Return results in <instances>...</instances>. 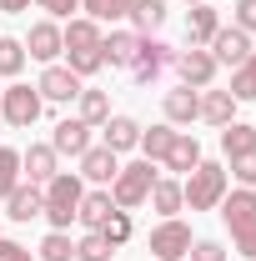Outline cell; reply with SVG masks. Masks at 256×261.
Here are the masks:
<instances>
[{"label":"cell","mask_w":256,"mask_h":261,"mask_svg":"<svg viewBox=\"0 0 256 261\" xmlns=\"http://www.w3.org/2000/svg\"><path fill=\"white\" fill-rule=\"evenodd\" d=\"M40 196H45V221H50V231H70V221H75V206H81V196H86V181H81V171H56L45 186H40Z\"/></svg>","instance_id":"6da1fadb"},{"label":"cell","mask_w":256,"mask_h":261,"mask_svg":"<svg viewBox=\"0 0 256 261\" xmlns=\"http://www.w3.org/2000/svg\"><path fill=\"white\" fill-rule=\"evenodd\" d=\"M226 191H231V176H226L221 161H201L196 171H186V181H181V196H186L191 211H216Z\"/></svg>","instance_id":"7a4b0ae2"},{"label":"cell","mask_w":256,"mask_h":261,"mask_svg":"<svg viewBox=\"0 0 256 261\" xmlns=\"http://www.w3.org/2000/svg\"><path fill=\"white\" fill-rule=\"evenodd\" d=\"M156 186V166L151 161H131L116 171V181H111V201L121 206V211H136V206H146V196Z\"/></svg>","instance_id":"3957f363"},{"label":"cell","mask_w":256,"mask_h":261,"mask_svg":"<svg viewBox=\"0 0 256 261\" xmlns=\"http://www.w3.org/2000/svg\"><path fill=\"white\" fill-rule=\"evenodd\" d=\"M40 91L35 86H25V81H15V86H5V96H0V116L10 121L15 130H31L35 121H40Z\"/></svg>","instance_id":"277c9868"},{"label":"cell","mask_w":256,"mask_h":261,"mask_svg":"<svg viewBox=\"0 0 256 261\" xmlns=\"http://www.w3.org/2000/svg\"><path fill=\"white\" fill-rule=\"evenodd\" d=\"M216 211H221L226 231H231L236 241H241V236H251V231H256V191H251V186H236V191H226Z\"/></svg>","instance_id":"5b68a950"},{"label":"cell","mask_w":256,"mask_h":261,"mask_svg":"<svg viewBox=\"0 0 256 261\" xmlns=\"http://www.w3.org/2000/svg\"><path fill=\"white\" fill-rule=\"evenodd\" d=\"M176 75H181V86H191V91H206L211 81H216V56L206 50V45H186V50H176Z\"/></svg>","instance_id":"8992f818"},{"label":"cell","mask_w":256,"mask_h":261,"mask_svg":"<svg viewBox=\"0 0 256 261\" xmlns=\"http://www.w3.org/2000/svg\"><path fill=\"white\" fill-rule=\"evenodd\" d=\"M35 91H40V100H56V106H70V100L81 96V91H86V81H81V75H75V70H70V65H45V70H40V81H35Z\"/></svg>","instance_id":"52a82bcc"},{"label":"cell","mask_w":256,"mask_h":261,"mask_svg":"<svg viewBox=\"0 0 256 261\" xmlns=\"http://www.w3.org/2000/svg\"><path fill=\"white\" fill-rule=\"evenodd\" d=\"M171 61H176V50H171L166 40L141 35V50H136V61H131V81H136V86H151V81H156Z\"/></svg>","instance_id":"ba28073f"},{"label":"cell","mask_w":256,"mask_h":261,"mask_svg":"<svg viewBox=\"0 0 256 261\" xmlns=\"http://www.w3.org/2000/svg\"><path fill=\"white\" fill-rule=\"evenodd\" d=\"M151 251H156V261H181L191 251V226L176 221V216H166V221L151 231Z\"/></svg>","instance_id":"9c48e42d"},{"label":"cell","mask_w":256,"mask_h":261,"mask_svg":"<svg viewBox=\"0 0 256 261\" xmlns=\"http://www.w3.org/2000/svg\"><path fill=\"white\" fill-rule=\"evenodd\" d=\"M91 146H96V141H91V126H86L81 116L56 121V130H50V151H56V156H75V161H81Z\"/></svg>","instance_id":"30bf717a"},{"label":"cell","mask_w":256,"mask_h":261,"mask_svg":"<svg viewBox=\"0 0 256 261\" xmlns=\"http://www.w3.org/2000/svg\"><path fill=\"white\" fill-rule=\"evenodd\" d=\"M20 45H25V56L40 61V65H56V56H65V40H61V25H56V20H35L31 35H25Z\"/></svg>","instance_id":"8fae6325"},{"label":"cell","mask_w":256,"mask_h":261,"mask_svg":"<svg viewBox=\"0 0 256 261\" xmlns=\"http://www.w3.org/2000/svg\"><path fill=\"white\" fill-rule=\"evenodd\" d=\"M206 50H211V56H216V65H231V70H236V65L241 61H251V35L246 31H236V25H221V31L211 35V45H206Z\"/></svg>","instance_id":"7c38bea8"},{"label":"cell","mask_w":256,"mask_h":261,"mask_svg":"<svg viewBox=\"0 0 256 261\" xmlns=\"http://www.w3.org/2000/svg\"><path fill=\"white\" fill-rule=\"evenodd\" d=\"M56 171H61V156L50 151V141H40V146H31V151H20V176H25L31 186H45Z\"/></svg>","instance_id":"4fadbf2b"},{"label":"cell","mask_w":256,"mask_h":261,"mask_svg":"<svg viewBox=\"0 0 256 261\" xmlns=\"http://www.w3.org/2000/svg\"><path fill=\"white\" fill-rule=\"evenodd\" d=\"M116 171H121V156H116L111 146H91V151L81 156V181H91V186H111Z\"/></svg>","instance_id":"5bb4252c"},{"label":"cell","mask_w":256,"mask_h":261,"mask_svg":"<svg viewBox=\"0 0 256 261\" xmlns=\"http://www.w3.org/2000/svg\"><path fill=\"white\" fill-rule=\"evenodd\" d=\"M136 50H141V35H136V31H111V35H100V61L111 65V70H131Z\"/></svg>","instance_id":"9a60e30c"},{"label":"cell","mask_w":256,"mask_h":261,"mask_svg":"<svg viewBox=\"0 0 256 261\" xmlns=\"http://www.w3.org/2000/svg\"><path fill=\"white\" fill-rule=\"evenodd\" d=\"M111 211H116V201H111V186H96V191L81 196V206H75V221L86 231H100L111 221Z\"/></svg>","instance_id":"2e32d148"},{"label":"cell","mask_w":256,"mask_h":261,"mask_svg":"<svg viewBox=\"0 0 256 261\" xmlns=\"http://www.w3.org/2000/svg\"><path fill=\"white\" fill-rule=\"evenodd\" d=\"M166 121H171V126H191V121H201V91H191V86L166 91Z\"/></svg>","instance_id":"e0dca14e"},{"label":"cell","mask_w":256,"mask_h":261,"mask_svg":"<svg viewBox=\"0 0 256 261\" xmlns=\"http://www.w3.org/2000/svg\"><path fill=\"white\" fill-rule=\"evenodd\" d=\"M166 171H176V176H186V171H196L201 166V141H196L191 130H176V141H171V151H166Z\"/></svg>","instance_id":"ac0fdd59"},{"label":"cell","mask_w":256,"mask_h":261,"mask_svg":"<svg viewBox=\"0 0 256 261\" xmlns=\"http://www.w3.org/2000/svg\"><path fill=\"white\" fill-rule=\"evenodd\" d=\"M5 206H10V211H5L10 221H35V216L45 211V196H40V186H31V181H20L15 191L5 196Z\"/></svg>","instance_id":"d6986e66"},{"label":"cell","mask_w":256,"mask_h":261,"mask_svg":"<svg viewBox=\"0 0 256 261\" xmlns=\"http://www.w3.org/2000/svg\"><path fill=\"white\" fill-rule=\"evenodd\" d=\"M201 121H206V126H231V121H236V96H231V91H211V86H206V91H201Z\"/></svg>","instance_id":"ffe728a7"},{"label":"cell","mask_w":256,"mask_h":261,"mask_svg":"<svg viewBox=\"0 0 256 261\" xmlns=\"http://www.w3.org/2000/svg\"><path fill=\"white\" fill-rule=\"evenodd\" d=\"M61 40H65V50H100V25L91 15H70L61 25Z\"/></svg>","instance_id":"44dd1931"},{"label":"cell","mask_w":256,"mask_h":261,"mask_svg":"<svg viewBox=\"0 0 256 261\" xmlns=\"http://www.w3.org/2000/svg\"><path fill=\"white\" fill-rule=\"evenodd\" d=\"M100 136H106L100 146H111L116 156H126V151H136V141H141V126H136L131 116H111V121L100 126Z\"/></svg>","instance_id":"7402d4cb"},{"label":"cell","mask_w":256,"mask_h":261,"mask_svg":"<svg viewBox=\"0 0 256 261\" xmlns=\"http://www.w3.org/2000/svg\"><path fill=\"white\" fill-rule=\"evenodd\" d=\"M151 206H156V216L166 221V216H176L181 206H186V196H181V181L176 176H156V186H151V196H146Z\"/></svg>","instance_id":"603a6c76"},{"label":"cell","mask_w":256,"mask_h":261,"mask_svg":"<svg viewBox=\"0 0 256 261\" xmlns=\"http://www.w3.org/2000/svg\"><path fill=\"white\" fill-rule=\"evenodd\" d=\"M75 116H81V121H86L91 130H100L106 121H111V96H106V91H91V86H86V91L75 96Z\"/></svg>","instance_id":"cb8c5ba5"},{"label":"cell","mask_w":256,"mask_h":261,"mask_svg":"<svg viewBox=\"0 0 256 261\" xmlns=\"http://www.w3.org/2000/svg\"><path fill=\"white\" fill-rule=\"evenodd\" d=\"M131 31L136 35H151V31H161L166 25V0H131Z\"/></svg>","instance_id":"d4e9b609"},{"label":"cell","mask_w":256,"mask_h":261,"mask_svg":"<svg viewBox=\"0 0 256 261\" xmlns=\"http://www.w3.org/2000/svg\"><path fill=\"white\" fill-rule=\"evenodd\" d=\"M216 31H221V15H216L211 5H191V15H186V40H191V45H211Z\"/></svg>","instance_id":"484cf974"},{"label":"cell","mask_w":256,"mask_h":261,"mask_svg":"<svg viewBox=\"0 0 256 261\" xmlns=\"http://www.w3.org/2000/svg\"><path fill=\"white\" fill-rule=\"evenodd\" d=\"M171 141H176V126H171V121H161V126L141 130V141H136V146H141V156H146V161L156 166V161H166V151H171Z\"/></svg>","instance_id":"4316f807"},{"label":"cell","mask_w":256,"mask_h":261,"mask_svg":"<svg viewBox=\"0 0 256 261\" xmlns=\"http://www.w3.org/2000/svg\"><path fill=\"white\" fill-rule=\"evenodd\" d=\"M221 151H226V161H236V156L256 151V126H246V121H231V126H221Z\"/></svg>","instance_id":"83f0119b"},{"label":"cell","mask_w":256,"mask_h":261,"mask_svg":"<svg viewBox=\"0 0 256 261\" xmlns=\"http://www.w3.org/2000/svg\"><path fill=\"white\" fill-rule=\"evenodd\" d=\"M20 181H25V176H20V151H15V146H0V201L15 191Z\"/></svg>","instance_id":"f1b7e54d"},{"label":"cell","mask_w":256,"mask_h":261,"mask_svg":"<svg viewBox=\"0 0 256 261\" xmlns=\"http://www.w3.org/2000/svg\"><path fill=\"white\" fill-rule=\"evenodd\" d=\"M231 96H236V106L241 100H256V50H251V61H241L231 70Z\"/></svg>","instance_id":"f546056e"},{"label":"cell","mask_w":256,"mask_h":261,"mask_svg":"<svg viewBox=\"0 0 256 261\" xmlns=\"http://www.w3.org/2000/svg\"><path fill=\"white\" fill-rule=\"evenodd\" d=\"M81 5H86V15L96 25H111V20H126L131 15V0H81Z\"/></svg>","instance_id":"4dcf8cb0"},{"label":"cell","mask_w":256,"mask_h":261,"mask_svg":"<svg viewBox=\"0 0 256 261\" xmlns=\"http://www.w3.org/2000/svg\"><path fill=\"white\" fill-rule=\"evenodd\" d=\"M20 70H25V45L10 40V35H0V75L10 81V75H20Z\"/></svg>","instance_id":"1f68e13d"},{"label":"cell","mask_w":256,"mask_h":261,"mask_svg":"<svg viewBox=\"0 0 256 261\" xmlns=\"http://www.w3.org/2000/svg\"><path fill=\"white\" fill-rule=\"evenodd\" d=\"M131 211H121V206H116V211H111V221H106V226H100V236H106V241H111V251H116V246H126L131 241Z\"/></svg>","instance_id":"d6a6232c"},{"label":"cell","mask_w":256,"mask_h":261,"mask_svg":"<svg viewBox=\"0 0 256 261\" xmlns=\"http://www.w3.org/2000/svg\"><path fill=\"white\" fill-rule=\"evenodd\" d=\"M40 261H75V241H70L65 231H50V236L40 241Z\"/></svg>","instance_id":"836d02e7"},{"label":"cell","mask_w":256,"mask_h":261,"mask_svg":"<svg viewBox=\"0 0 256 261\" xmlns=\"http://www.w3.org/2000/svg\"><path fill=\"white\" fill-rule=\"evenodd\" d=\"M75 261H111V241H106L100 231H86V236L75 241Z\"/></svg>","instance_id":"e575fe53"},{"label":"cell","mask_w":256,"mask_h":261,"mask_svg":"<svg viewBox=\"0 0 256 261\" xmlns=\"http://www.w3.org/2000/svg\"><path fill=\"white\" fill-rule=\"evenodd\" d=\"M226 176H236V186H256V151L236 156V161L226 166Z\"/></svg>","instance_id":"d590c367"},{"label":"cell","mask_w":256,"mask_h":261,"mask_svg":"<svg viewBox=\"0 0 256 261\" xmlns=\"http://www.w3.org/2000/svg\"><path fill=\"white\" fill-rule=\"evenodd\" d=\"M231 15H236V20H231L236 31L256 35V0H236V5H231Z\"/></svg>","instance_id":"8d00e7d4"},{"label":"cell","mask_w":256,"mask_h":261,"mask_svg":"<svg viewBox=\"0 0 256 261\" xmlns=\"http://www.w3.org/2000/svg\"><path fill=\"white\" fill-rule=\"evenodd\" d=\"M186 256H191V261H226V246H221V241H191Z\"/></svg>","instance_id":"74e56055"},{"label":"cell","mask_w":256,"mask_h":261,"mask_svg":"<svg viewBox=\"0 0 256 261\" xmlns=\"http://www.w3.org/2000/svg\"><path fill=\"white\" fill-rule=\"evenodd\" d=\"M35 5H40V10L50 15V20H70V10H75L81 0H35Z\"/></svg>","instance_id":"f35d334b"},{"label":"cell","mask_w":256,"mask_h":261,"mask_svg":"<svg viewBox=\"0 0 256 261\" xmlns=\"http://www.w3.org/2000/svg\"><path fill=\"white\" fill-rule=\"evenodd\" d=\"M0 261H35V256H31V246H20V241L0 236Z\"/></svg>","instance_id":"ab89813d"},{"label":"cell","mask_w":256,"mask_h":261,"mask_svg":"<svg viewBox=\"0 0 256 261\" xmlns=\"http://www.w3.org/2000/svg\"><path fill=\"white\" fill-rule=\"evenodd\" d=\"M0 10H10V15H20V10H31V0H0Z\"/></svg>","instance_id":"60d3db41"},{"label":"cell","mask_w":256,"mask_h":261,"mask_svg":"<svg viewBox=\"0 0 256 261\" xmlns=\"http://www.w3.org/2000/svg\"><path fill=\"white\" fill-rule=\"evenodd\" d=\"M186 5H206V0H186Z\"/></svg>","instance_id":"b9f144b4"},{"label":"cell","mask_w":256,"mask_h":261,"mask_svg":"<svg viewBox=\"0 0 256 261\" xmlns=\"http://www.w3.org/2000/svg\"><path fill=\"white\" fill-rule=\"evenodd\" d=\"M0 96H5V91H0Z\"/></svg>","instance_id":"7bdbcfd3"}]
</instances>
